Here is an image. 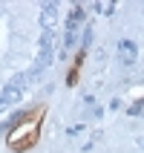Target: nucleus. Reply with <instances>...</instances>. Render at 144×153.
<instances>
[{"label": "nucleus", "instance_id": "5", "mask_svg": "<svg viewBox=\"0 0 144 153\" xmlns=\"http://www.w3.org/2000/svg\"><path fill=\"white\" fill-rule=\"evenodd\" d=\"M115 3H95V12H104V15H112Z\"/></svg>", "mask_w": 144, "mask_h": 153}, {"label": "nucleus", "instance_id": "6", "mask_svg": "<svg viewBox=\"0 0 144 153\" xmlns=\"http://www.w3.org/2000/svg\"><path fill=\"white\" fill-rule=\"evenodd\" d=\"M84 130H86L84 124H78V127H69V136H78V133H84Z\"/></svg>", "mask_w": 144, "mask_h": 153}, {"label": "nucleus", "instance_id": "4", "mask_svg": "<svg viewBox=\"0 0 144 153\" xmlns=\"http://www.w3.org/2000/svg\"><path fill=\"white\" fill-rule=\"evenodd\" d=\"M118 52H121V61L127 64V67H133L138 58V49H136V43L130 41V38H121L118 41Z\"/></svg>", "mask_w": 144, "mask_h": 153}, {"label": "nucleus", "instance_id": "1", "mask_svg": "<svg viewBox=\"0 0 144 153\" xmlns=\"http://www.w3.org/2000/svg\"><path fill=\"white\" fill-rule=\"evenodd\" d=\"M26 87H29V75L26 72H17V75L9 78V84L0 90V110H6L12 104H17L26 95Z\"/></svg>", "mask_w": 144, "mask_h": 153}, {"label": "nucleus", "instance_id": "3", "mask_svg": "<svg viewBox=\"0 0 144 153\" xmlns=\"http://www.w3.org/2000/svg\"><path fill=\"white\" fill-rule=\"evenodd\" d=\"M41 26H43V32H52V29L58 26V6H55V3H43Z\"/></svg>", "mask_w": 144, "mask_h": 153}, {"label": "nucleus", "instance_id": "2", "mask_svg": "<svg viewBox=\"0 0 144 153\" xmlns=\"http://www.w3.org/2000/svg\"><path fill=\"white\" fill-rule=\"evenodd\" d=\"M84 17H86L84 6H72V12L66 15V32H64V46H66V49L75 46V32H78V26L84 23Z\"/></svg>", "mask_w": 144, "mask_h": 153}, {"label": "nucleus", "instance_id": "7", "mask_svg": "<svg viewBox=\"0 0 144 153\" xmlns=\"http://www.w3.org/2000/svg\"><path fill=\"white\" fill-rule=\"evenodd\" d=\"M89 41H92V29L86 26V29H84V43H89Z\"/></svg>", "mask_w": 144, "mask_h": 153}]
</instances>
